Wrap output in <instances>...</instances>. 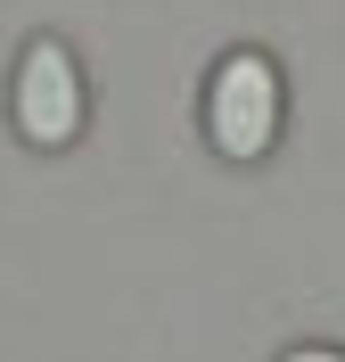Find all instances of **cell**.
I'll list each match as a JSON object with an SVG mask.
<instances>
[{"mask_svg":"<svg viewBox=\"0 0 345 362\" xmlns=\"http://www.w3.org/2000/svg\"><path fill=\"white\" fill-rule=\"evenodd\" d=\"M8 115H17V132L33 140V148H66L74 132H83V115H91V99H83V66H74L66 42H33L17 58V90H8Z\"/></svg>","mask_w":345,"mask_h":362,"instance_id":"7a4b0ae2","label":"cell"},{"mask_svg":"<svg viewBox=\"0 0 345 362\" xmlns=\"http://www.w3.org/2000/svg\"><path fill=\"white\" fill-rule=\"evenodd\" d=\"M206 140L230 165L272 157V140H279V66L263 49H230L222 66H214V83H206Z\"/></svg>","mask_w":345,"mask_h":362,"instance_id":"6da1fadb","label":"cell"},{"mask_svg":"<svg viewBox=\"0 0 345 362\" xmlns=\"http://www.w3.org/2000/svg\"><path fill=\"white\" fill-rule=\"evenodd\" d=\"M279 362H345V346H288Z\"/></svg>","mask_w":345,"mask_h":362,"instance_id":"3957f363","label":"cell"}]
</instances>
